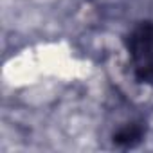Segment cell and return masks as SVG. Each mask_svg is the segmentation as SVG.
<instances>
[{
    "label": "cell",
    "instance_id": "6da1fadb",
    "mask_svg": "<svg viewBox=\"0 0 153 153\" xmlns=\"http://www.w3.org/2000/svg\"><path fill=\"white\" fill-rule=\"evenodd\" d=\"M126 49L133 67V76L140 83H153V24L144 22L126 36Z\"/></svg>",
    "mask_w": 153,
    "mask_h": 153
},
{
    "label": "cell",
    "instance_id": "7a4b0ae2",
    "mask_svg": "<svg viewBox=\"0 0 153 153\" xmlns=\"http://www.w3.org/2000/svg\"><path fill=\"white\" fill-rule=\"evenodd\" d=\"M144 135L146 126L142 121H128L114 131L112 140L117 148H135L144 139Z\"/></svg>",
    "mask_w": 153,
    "mask_h": 153
}]
</instances>
